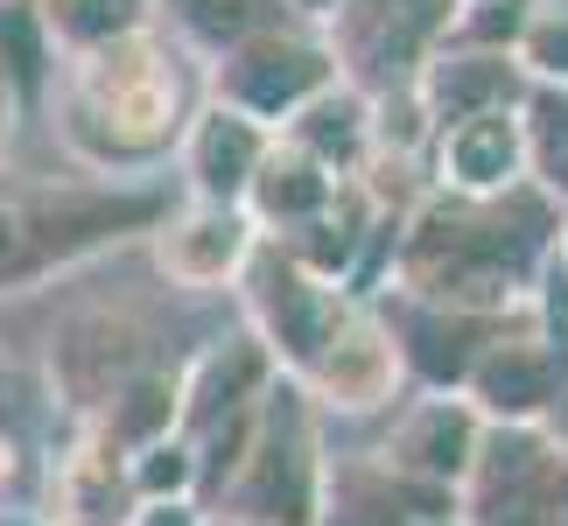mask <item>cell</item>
I'll return each instance as SVG.
<instances>
[{"label":"cell","mask_w":568,"mask_h":526,"mask_svg":"<svg viewBox=\"0 0 568 526\" xmlns=\"http://www.w3.org/2000/svg\"><path fill=\"white\" fill-rule=\"evenodd\" d=\"M506 162H513L506 120H485V127H470V134H456V169H464L470 183H491V175H506Z\"/></svg>","instance_id":"obj_1"},{"label":"cell","mask_w":568,"mask_h":526,"mask_svg":"<svg viewBox=\"0 0 568 526\" xmlns=\"http://www.w3.org/2000/svg\"><path fill=\"white\" fill-rule=\"evenodd\" d=\"M162 401H169V393H162V386H141V393H134V407H126V414H120V428H126V435H141V428H155V422H162Z\"/></svg>","instance_id":"obj_2"},{"label":"cell","mask_w":568,"mask_h":526,"mask_svg":"<svg viewBox=\"0 0 568 526\" xmlns=\"http://www.w3.org/2000/svg\"><path fill=\"white\" fill-rule=\"evenodd\" d=\"M548 162H555V183H568V113L561 105L548 113Z\"/></svg>","instance_id":"obj_3"}]
</instances>
